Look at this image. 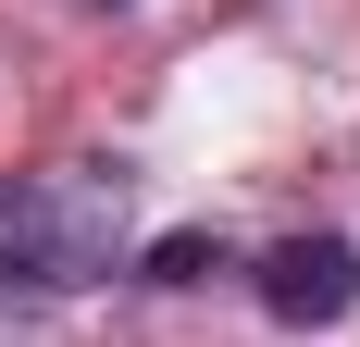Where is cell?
Wrapping results in <instances>:
<instances>
[{"label": "cell", "instance_id": "obj_1", "mask_svg": "<svg viewBox=\"0 0 360 347\" xmlns=\"http://www.w3.org/2000/svg\"><path fill=\"white\" fill-rule=\"evenodd\" d=\"M137 248V174L124 162H50L0 174V298H87Z\"/></svg>", "mask_w": 360, "mask_h": 347}, {"label": "cell", "instance_id": "obj_2", "mask_svg": "<svg viewBox=\"0 0 360 347\" xmlns=\"http://www.w3.org/2000/svg\"><path fill=\"white\" fill-rule=\"evenodd\" d=\"M249 285H261V310L286 322V335H335L360 310V248L348 236H274L249 261Z\"/></svg>", "mask_w": 360, "mask_h": 347}, {"label": "cell", "instance_id": "obj_3", "mask_svg": "<svg viewBox=\"0 0 360 347\" xmlns=\"http://www.w3.org/2000/svg\"><path fill=\"white\" fill-rule=\"evenodd\" d=\"M137 273H149V285H212V273H236V248H224L212 223H186V236H162V248H149Z\"/></svg>", "mask_w": 360, "mask_h": 347}]
</instances>
